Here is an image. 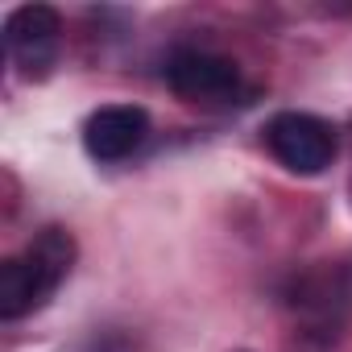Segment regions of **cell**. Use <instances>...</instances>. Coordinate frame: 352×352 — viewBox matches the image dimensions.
<instances>
[{"label":"cell","mask_w":352,"mask_h":352,"mask_svg":"<svg viewBox=\"0 0 352 352\" xmlns=\"http://www.w3.org/2000/svg\"><path fill=\"white\" fill-rule=\"evenodd\" d=\"M75 241L67 228H42L21 257L0 265V319H21L38 311L71 274Z\"/></svg>","instance_id":"6da1fadb"},{"label":"cell","mask_w":352,"mask_h":352,"mask_svg":"<svg viewBox=\"0 0 352 352\" xmlns=\"http://www.w3.org/2000/svg\"><path fill=\"white\" fill-rule=\"evenodd\" d=\"M265 149L290 174H323L336 157V133L311 112H278L265 124Z\"/></svg>","instance_id":"7a4b0ae2"},{"label":"cell","mask_w":352,"mask_h":352,"mask_svg":"<svg viewBox=\"0 0 352 352\" xmlns=\"http://www.w3.org/2000/svg\"><path fill=\"white\" fill-rule=\"evenodd\" d=\"M166 83L187 104H232L241 96V67L212 50H174Z\"/></svg>","instance_id":"3957f363"},{"label":"cell","mask_w":352,"mask_h":352,"mask_svg":"<svg viewBox=\"0 0 352 352\" xmlns=\"http://www.w3.org/2000/svg\"><path fill=\"white\" fill-rule=\"evenodd\" d=\"M63 21L50 5H21L5 21V50L25 75H46V67L58 54Z\"/></svg>","instance_id":"277c9868"},{"label":"cell","mask_w":352,"mask_h":352,"mask_svg":"<svg viewBox=\"0 0 352 352\" xmlns=\"http://www.w3.org/2000/svg\"><path fill=\"white\" fill-rule=\"evenodd\" d=\"M149 137V112L137 104H104L83 124V149L96 162H124Z\"/></svg>","instance_id":"5b68a950"}]
</instances>
